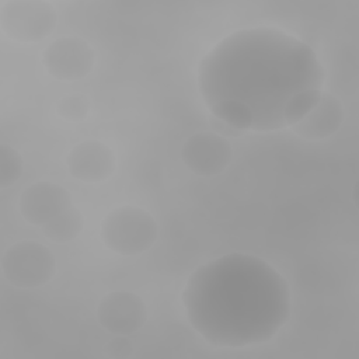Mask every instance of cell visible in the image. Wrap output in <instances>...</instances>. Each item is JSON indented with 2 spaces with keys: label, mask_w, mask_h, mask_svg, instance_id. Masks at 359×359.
<instances>
[{
  "label": "cell",
  "mask_w": 359,
  "mask_h": 359,
  "mask_svg": "<svg viewBox=\"0 0 359 359\" xmlns=\"http://www.w3.org/2000/svg\"><path fill=\"white\" fill-rule=\"evenodd\" d=\"M324 79L313 48L272 27L230 34L198 69L209 111L234 129L252 132L293 126L318 101Z\"/></svg>",
  "instance_id": "1"
},
{
  "label": "cell",
  "mask_w": 359,
  "mask_h": 359,
  "mask_svg": "<svg viewBox=\"0 0 359 359\" xmlns=\"http://www.w3.org/2000/svg\"><path fill=\"white\" fill-rule=\"evenodd\" d=\"M182 304L194 330L217 348L271 339L290 314L286 279L266 261L244 252L201 265L187 280Z\"/></svg>",
  "instance_id": "2"
},
{
  "label": "cell",
  "mask_w": 359,
  "mask_h": 359,
  "mask_svg": "<svg viewBox=\"0 0 359 359\" xmlns=\"http://www.w3.org/2000/svg\"><path fill=\"white\" fill-rule=\"evenodd\" d=\"M154 217L139 206L125 205L109 212L101 224V238L114 252L125 257L147 251L157 238Z\"/></svg>",
  "instance_id": "3"
},
{
  "label": "cell",
  "mask_w": 359,
  "mask_h": 359,
  "mask_svg": "<svg viewBox=\"0 0 359 359\" xmlns=\"http://www.w3.org/2000/svg\"><path fill=\"white\" fill-rule=\"evenodd\" d=\"M1 272L7 282L20 289L46 285L56 272L52 251L38 241L24 240L10 245L1 257Z\"/></svg>",
  "instance_id": "4"
},
{
  "label": "cell",
  "mask_w": 359,
  "mask_h": 359,
  "mask_svg": "<svg viewBox=\"0 0 359 359\" xmlns=\"http://www.w3.org/2000/svg\"><path fill=\"white\" fill-rule=\"evenodd\" d=\"M57 24L55 7L42 0H11L0 8V29L18 43L39 42L50 35Z\"/></svg>",
  "instance_id": "5"
},
{
  "label": "cell",
  "mask_w": 359,
  "mask_h": 359,
  "mask_svg": "<svg viewBox=\"0 0 359 359\" xmlns=\"http://www.w3.org/2000/svg\"><path fill=\"white\" fill-rule=\"evenodd\" d=\"M94 50L81 38L65 36L53 41L43 50L46 72L62 81H74L86 77L94 66Z\"/></svg>",
  "instance_id": "6"
},
{
  "label": "cell",
  "mask_w": 359,
  "mask_h": 359,
  "mask_svg": "<svg viewBox=\"0 0 359 359\" xmlns=\"http://www.w3.org/2000/svg\"><path fill=\"white\" fill-rule=\"evenodd\" d=\"M147 318L143 299L133 292L118 290L105 294L97 307L100 325L114 335H130L140 330Z\"/></svg>",
  "instance_id": "7"
},
{
  "label": "cell",
  "mask_w": 359,
  "mask_h": 359,
  "mask_svg": "<svg viewBox=\"0 0 359 359\" xmlns=\"http://www.w3.org/2000/svg\"><path fill=\"white\" fill-rule=\"evenodd\" d=\"M181 158L194 174L212 177L227 168L233 158V149L223 136L202 132L185 140L181 149Z\"/></svg>",
  "instance_id": "8"
},
{
  "label": "cell",
  "mask_w": 359,
  "mask_h": 359,
  "mask_svg": "<svg viewBox=\"0 0 359 359\" xmlns=\"http://www.w3.org/2000/svg\"><path fill=\"white\" fill-rule=\"evenodd\" d=\"M70 206L72 196L69 191L49 181H39L27 187L20 196L22 217L35 226H43Z\"/></svg>",
  "instance_id": "9"
},
{
  "label": "cell",
  "mask_w": 359,
  "mask_h": 359,
  "mask_svg": "<svg viewBox=\"0 0 359 359\" xmlns=\"http://www.w3.org/2000/svg\"><path fill=\"white\" fill-rule=\"evenodd\" d=\"M66 164L72 177L94 184L105 181L114 172L115 156L105 143L84 140L69 151Z\"/></svg>",
  "instance_id": "10"
},
{
  "label": "cell",
  "mask_w": 359,
  "mask_h": 359,
  "mask_svg": "<svg viewBox=\"0 0 359 359\" xmlns=\"http://www.w3.org/2000/svg\"><path fill=\"white\" fill-rule=\"evenodd\" d=\"M344 122L341 101L331 93L323 91L316 105L292 128L303 139L318 140L334 135Z\"/></svg>",
  "instance_id": "11"
},
{
  "label": "cell",
  "mask_w": 359,
  "mask_h": 359,
  "mask_svg": "<svg viewBox=\"0 0 359 359\" xmlns=\"http://www.w3.org/2000/svg\"><path fill=\"white\" fill-rule=\"evenodd\" d=\"M84 227L81 212L73 205L50 219L42 226L43 234L55 243H67L74 240Z\"/></svg>",
  "instance_id": "12"
},
{
  "label": "cell",
  "mask_w": 359,
  "mask_h": 359,
  "mask_svg": "<svg viewBox=\"0 0 359 359\" xmlns=\"http://www.w3.org/2000/svg\"><path fill=\"white\" fill-rule=\"evenodd\" d=\"M22 172L20 153L8 144L0 146V188H8L18 181Z\"/></svg>",
  "instance_id": "13"
},
{
  "label": "cell",
  "mask_w": 359,
  "mask_h": 359,
  "mask_svg": "<svg viewBox=\"0 0 359 359\" xmlns=\"http://www.w3.org/2000/svg\"><path fill=\"white\" fill-rule=\"evenodd\" d=\"M90 111V104L86 97L79 94H70L59 100L56 105V112L65 121L81 122L86 119Z\"/></svg>",
  "instance_id": "14"
},
{
  "label": "cell",
  "mask_w": 359,
  "mask_h": 359,
  "mask_svg": "<svg viewBox=\"0 0 359 359\" xmlns=\"http://www.w3.org/2000/svg\"><path fill=\"white\" fill-rule=\"evenodd\" d=\"M132 342L125 335H118L105 345V353L112 358H126L132 353Z\"/></svg>",
  "instance_id": "15"
}]
</instances>
